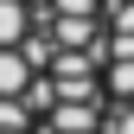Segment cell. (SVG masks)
Wrapping results in <instances>:
<instances>
[{"mask_svg": "<svg viewBox=\"0 0 134 134\" xmlns=\"http://www.w3.org/2000/svg\"><path fill=\"white\" fill-rule=\"evenodd\" d=\"M102 134H134V0H102Z\"/></svg>", "mask_w": 134, "mask_h": 134, "instance_id": "7a4b0ae2", "label": "cell"}, {"mask_svg": "<svg viewBox=\"0 0 134 134\" xmlns=\"http://www.w3.org/2000/svg\"><path fill=\"white\" fill-rule=\"evenodd\" d=\"M0 134H102V0H0Z\"/></svg>", "mask_w": 134, "mask_h": 134, "instance_id": "6da1fadb", "label": "cell"}]
</instances>
